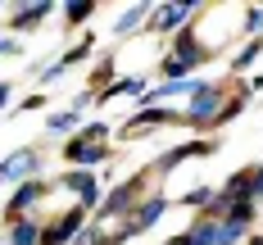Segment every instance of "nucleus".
Segmentation results:
<instances>
[{"label": "nucleus", "mask_w": 263, "mask_h": 245, "mask_svg": "<svg viewBox=\"0 0 263 245\" xmlns=\"http://www.w3.org/2000/svg\"><path fill=\"white\" fill-rule=\"evenodd\" d=\"M245 232H250V222L222 218V227H218V245H245Z\"/></svg>", "instance_id": "2eb2a0df"}, {"label": "nucleus", "mask_w": 263, "mask_h": 245, "mask_svg": "<svg viewBox=\"0 0 263 245\" xmlns=\"http://www.w3.org/2000/svg\"><path fill=\"white\" fill-rule=\"evenodd\" d=\"M254 209H259V200H236L227 218H236V222H254Z\"/></svg>", "instance_id": "5701e85b"}, {"label": "nucleus", "mask_w": 263, "mask_h": 245, "mask_svg": "<svg viewBox=\"0 0 263 245\" xmlns=\"http://www.w3.org/2000/svg\"><path fill=\"white\" fill-rule=\"evenodd\" d=\"M46 14H54V5H46V0H36V5H18L14 18H9V27H14V32H27V27L41 23Z\"/></svg>", "instance_id": "ddd939ff"}, {"label": "nucleus", "mask_w": 263, "mask_h": 245, "mask_svg": "<svg viewBox=\"0 0 263 245\" xmlns=\"http://www.w3.org/2000/svg\"><path fill=\"white\" fill-rule=\"evenodd\" d=\"M73 245H109V236H100V227H86Z\"/></svg>", "instance_id": "393cba45"}, {"label": "nucleus", "mask_w": 263, "mask_h": 245, "mask_svg": "<svg viewBox=\"0 0 263 245\" xmlns=\"http://www.w3.org/2000/svg\"><path fill=\"white\" fill-rule=\"evenodd\" d=\"M150 14H155L150 5H127V9L118 14V23H114V32H132V27H141V23H155Z\"/></svg>", "instance_id": "4468645a"}, {"label": "nucleus", "mask_w": 263, "mask_h": 245, "mask_svg": "<svg viewBox=\"0 0 263 245\" xmlns=\"http://www.w3.org/2000/svg\"><path fill=\"white\" fill-rule=\"evenodd\" d=\"M240 105H245V96H227V86L222 82H204L195 96H191V105L182 109L186 114V127H218V123H227V118H236Z\"/></svg>", "instance_id": "f257e3e1"}, {"label": "nucleus", "mask_w": 263, "mask_h": 245, "mask_svg": "<svg viewBox=\"0 0 263 245\" xmlns=\"http://www.w3.org/2000/svg\"><path fill=\"white\" fill-rule=\"evenodd\" d=\"M114 96H136V100L145 105V96H150V91H145V78H118L114 86H105V91L96 96V105H109Z\"/></svg>", "instance_id": "f8f14e48"}, {"label": "nucleus", "mask_w": 263, "mask_h": 245, "mask_svg": "<svg viewBox=\"0 0 263 245\" xmlns=\"http://www.w3.org/2000/svg\"><path fill=\"white\" fill-rule=\"evenodd\" d=\"M36 173H41V159H36V150H14L9 159H5V168H0V177L5 182H36Z\"/></svg>", "instance_id": "1a4fd4ad"}, {"label": "nucleus", "mask_w": 263, "mask_h": 245, "mask_svg": "<svg viewBox=\"0 0 263 245\" xmlns=\"http://www.w3.org/2000/svg\"><path fill=\"white\" fill-rule=\"evenodd\" d=\"M218 227H222L218 218H200V222H195L191 232H195V236H200V241H204V245H218Z\"/></svg>", "instance_id": "aec40b11"}, {"label": "nucleus", "mask_w": 263, "mask_h": 245, "mask_svg": "<svg viewBox=\"0 0 263 245\" xmlns=\"http://www.w3.org/2000/svg\"><path fill=\"white\" fill-rule=\"evenodd\" d=\"M64 186L78 195L82 209H96V204H100V182H96L91 168H68V173H64Z\"/></svg>", "instance_id": "6e6552de"}, {"label": "nucleus", "mask_w": 263, "mask_h": 245, "mask_svg": "<svg viewBox=\"0 0 263 245\" xmlns=\"http://www.w3.org/2000/svg\"><path fill=\"white\" fill-rule=\"evenodd\" d=\"M213 200H218V191H209V186H195L191 195H182V204H191V209H204V214L213 209Z\"/></svg>", "instance_id": "a211bd4d"}, {"label": "nucleus", "mask_w": 263, "mask_h": 245, "mask_svg": "<svg viewBox=\"0 0 263 245\" xmlns=\"http://www.w3.org/2000/svg\"><path fill=\"white\" fill-rule=\"evenodd\" d=\"M163 123H186V114H177V109H168V105H145V109H136V118H127L123 136L136 141V136L155 132V127H163Z\"/></svg>", "instance_id": "7ed1b4c3"}, {"label": "nucleus", "mask_w": 263, "mask_h": 245, "mask_svg": "<svg viewBox=\"0 0 263 245\" xmlns=\"http://www.w3.org/2000/svg\"><path fill=\"white\" fill-rule=\"evenodd\" d=\"M46 127H50L54 136L78 132V109H59V114H50V118H46Z\"/></svg>", "instance_id": "dca6fc26"}, {"label": "nucleus", "mask_w": 263, "mask_h": 245, "mask_svg": "<svg viewBox=\"0 0 263 245\" xmlns=\"http://www.w3.org/2000/svg\"><path fill=\"white\" fill-rule=\"evenodd\" d=\"M245 245H263V236H250V241H245Z\"/></svg>", "instance_id": "c85d7f7f"}, {"label": "nucleus", "mask_w": 263, "mask_h": 245, "mask_svg": "<svg viewBox=\"0 0 263 245\" xmlns=\"http://www.w3.org/2000/svg\"><path fill=\"white\" fill-rule=\"evenodd\" d=\"M163 214H168V195H150V200H141V204L132 209V218L123 222V232H127V236H136V232H150Z\"/></svg>", "instance_id": "0eeeda50"}, {"label": "nucleus", "mask_w": 263, "mask_h": 245, "mask_svg": "<svg viewBox=\"0 0 263 245\" xmlns=\"http://www.w3.org/2000/svg\"><path fill=\"white\" fill-rule=\"evenodd\" d=\"M195 9H200V5H191V0H186V5H159L150 27H155V32H186L191 18H195Z\"/></svg>", "instance_id": "9d476101"}, {"label": "nucleus", "mask_w": 263, "mask_h": 245, "mask_svg": "<svg viewBox=\"0 0 263 245\" xmlns=\"http://www.w3.org/2000/svg\"><path fill=\"white\" fill-rule=\"evenodd\" d=\"M82 232H86V209H68V214H59L50 222V227H46V245H73L82 236Z\"/></svg>", "instance_id": "423d86ee"}, {"label": "nucleus", "mask_w": 263, "mask_h": 245, "mask_svg": "<svg viewBox=\"0 0 263 245\" xmlns=\"http://www.w3.org/2000/svg\"><path fill=\"white\" fill-rule=\"evenodd\" d=\"M5 245H46V222L41 218H14Z\"/></svg>", "instance_id": "9b49d317"}, {"label": "nucleus", "mask_w": 263, "mask_h": 245, "mask_svg": "<svg viewBox=\"0 0 263 245\" xmlns=\"http://www.w3.org/2000/svg\"><path fill=\"white\" fill-rule=\"evenodd\" d=\"M82 136H91V141H100V145H105V141H109V123H86Z\"/></svg>", "instance_id": "b1692460"}, {"label": "nucleus", "mask_w": 263, "mask_h": 245, "mask_svg": "<svg viewBox=\"0 0 263 245\" xmlns=\"http://www.w3.org/2000/svg\"><path fill=\"white\" fill-rule=\"evenodd\" d=\"M64 159L73 163V168H96V163L109 159V145H100V141H91V136H68L64 141Z\"/></svg>", "instance_id": "20e7f679"}, {"label": "nucleus", "mask_w": 263, "mask_h": 245, "mask_svg": "<svg viewBox=\"0 0 263 245\" xmlns=\"http://www.w3.org/2000/svg\"><path fill=\"white\" fill-rule=\"evenodd\" d=\"M141 200H150V195H145V173H141V177H127L123 186L109 191V200L96 209V227H105L109 218H123V214L132 218V209H136Z\"/></svg>", "instance_id": "f03ea898"}, {"label": "nucleus", "mask_w": 263, "mask_h": 245, "mask_svg": "<svg viewBox=\"0 0 263 245\" xmlns=\"http://www.w3.org/2000/svg\"><path fill=\"white\" fill-rule=\"evenodd\" d=\"M259 54H263V36H250V46H245V50H240L236 59H232V68H236V73H245V68H250V64H254Z\"/></svg>", "instance_id": "f3484780"}, {"label": "nucleus", "mask_w": 263, "mask_h": 245, "mask_svg": "<svg viewBox=\"0 0 263 245\" xmlns=\"http://www.w3.org/2000/svg\"><path fill=\"white\" fill-rule=\"evenodd\" d=\"M41 200H46V182L36 177V182H23V186L9 195V204H5V218L14 222V218H32L41 209Z\"/></svg>", "instance_id": "39448f33"}, {"label": "nucleus", "mask_w": 263, "mask_h": 245, "mask_svg": "<svg viewBox=\"0 0 263 245\" xmlns=\"http://www.w3.org/2000/svg\"><path fill=\"white\" fill-rule=\"evenodd\" d=\"M240 32H250V36H259V32H263V9H259V5H250V9L240 14Z\"/></svg>", "instance_id": "412c9836"}, {"label": "nucleus", "mask_w": 263, "mask_h": 245, "mask_svg": "<svg viewBox=\"0 0 263 245\" xmlns=\"http://www.w3.org/2000/svg\"><path fill=\"white\" fill-rule=\"evenodd\" d=\"M91 14H96V5H91V0H78V5H68V9H64V18H68L73 27H78V23H86Z\"/></svg>", "instance_id": "4be33fe9"}, {"label": "nucleus", "mask_w": 263, "mask_h": 245, "mask_svg": "<svg viewBox=\"0 0 263 245\" xmlns=\"http://www.w3.org/2000/svg\"><path fill=\"white\" fill-rule=\"evenodd\" d=\"M163 245H204V241H200V236H195V232H177V236H173V241H163Z\"/></svg>", "instance_id": "bb28decb"}, {"label": "nucleus", "mask_w": 263, "mask_h": 245, "mask_svg": "<svg viewBox=\"0 0 263 245\" xmlns=\"http://www.w3.org/2000/svg\"><path fill=\"white\" fill-rule=\"evenodd\" d=\"M86 54H91V41H78L73 50H64V54H59V59H54V64H59V73H68V64H82Z\"/></svg>", "instance_id": "6ab92c4d"}, {"label": "nucleus", "mask_w": 263, "mask_h": 245, "mask_svg": "<svg viewBox=\"0 0 263 245\" xmlns=\"http://www.w3.org/2000/svg\"><path fill=\"white\" fill-rule=\"evenodd\" d=\"M250 195H254V200L263 195V168H250Z\"/></svg>", "instance_id": "a878e982"}, {"label": "nucleus", "mask_w": 263, "mask_h": 245, "mask_svg": "<svg viewBox=\"0 0 263 245\" xmlns=\"http://www.w3.org/2000/svg\"><path fill=\"white\" fill-rule=\"evenodd\" d=\"M0 54H18V36H5L0 41Z\"/></svg>", "instance_id": "cd10ccee"}]
</instances>
